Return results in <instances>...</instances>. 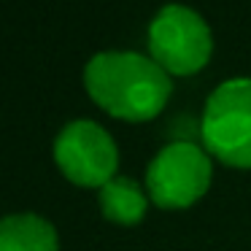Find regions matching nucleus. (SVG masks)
<instances>
[{
    "label": "nucleus",
    "mask_w": 251,
    "mask_h": 251,
    "mask_svg": "<svg viewBox=\"0 0 251 251\" xmlns=\"http://www.w3.org/2000/svg\"><path fill=\"white\" fill-rule=\"evenodd\" d=\"M211 173V159L202 146L192 141H176L165 146L149 165V197L159 208H189L208 192Z\"/></svg>",
    "instance_id": "nucleus-4"
},
{
    "label": "nucleus",
    "mask_w": 251,
    "mask_h": 251,
    "mask_svg": "<svg viewBox=\"0 0 251 251\" xmlns=\"http://www.w3.org/2000/svg\"><path fill=\"white\" fill-rule=\"evenodd\" d=\"M57 229L35 213L0 219V251H57Z\"/></svg>",
    "instance_id": "nucleus-6"
},
{
    "label": "nucleus",
    "mask_w": 251,
    "mask_h": 251,
    "mask_svg": "<svg viewBox=\"0 0 251 251\" xmlns=\"http://www.w3.org/2000/svg\"><path fill=\"white\" fill-rule=\"evenodd\" d=\"M100 208L108 222L130 227V224L141 222L146 213V197L132 178L116 176L100 189Z\"/></svg>",
    "instance_id": "nucleus-7"
},
{
    "label": "nucleus",
    "mask_w": 251,
    "mask_h": 251,
    "mask_svg": "<svg viewBox=\"0 0 251 251\" xmlns=\"http://www.w3.org/2000/svg\"><path fill=\"white\" fill-rule=\"evenodd\" d=\"M149 51L168 76H192L211 60L213 38L200 14L186 6H165L149 27Z\"/></svg>",
    "instance_id": "nucleus-3"
},
{
    "label": "nucleus",
    "mask_w": 251,
    "mask_h": 251,
    "mask_svg": "<svg viewBox=\"0 0 251 251\" xmlns=\"http://www.w3.org/2000/svg\"><path fill=\"white\" fill-rule=\"evenodd\" d=\"M87 92L103 111L125 122H149L168 105L173 84L151 60L135 51H103L84 71Z\"/></svg>",
    "instance_id": "nucleus-1"
},
{
    "label": "nucleus",
    "mask_w": 251,
    "mask_h": 251,
    "mask_svg": "<svg viewBox=\"0 0 251 251\" xmlns=\"http://www.w3.org/2000/svg\"><path fill=\"white\" fill-rule=\"evenodd\" d=\"M54 159L68 181L78 186L103 189L116 178L119 151L116 143L100 125L87 119L71 122L54 141Z\"/></svg>",
    "instance_id": "nucleus-5"
},
{
    "label": "nucleus",
    "mask_w": 251,
    "mask_h": 251,
    "mask_svg": "<svg viewBox=\"0 0 251 251\" xmlns=\"http://www.w3.org/2000/svg\"><path fill=\"white\" fill-rule=\"evenodd\" d=\"M202 146L229 168H251V78L219 84L202 114Z\"/></svg>",
    "instance_id": "nucleus-2"
}]
</instances>
